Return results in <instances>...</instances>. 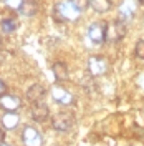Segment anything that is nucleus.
Returning <instances> with one entry per match:
<instances>
[{
  "mask_svg": "<svg viewBox=\"0 0 144 146\" xmlns=\"http://www.w3.org/2000/svg\"><path fill=\"white\" fill-rule=\"evenodd\" d=\"M50 95L56 103H60L63 106H70V105L75 103V96L71 95V91L66 90L63 85H53L50 88Z\"/></svg>",
  "mask_w": 144,
  "mask_h": 146,
  "instance_id": "3",
  "label": "nucleus"
},
{
  "mask_svg": "<svg viewBox=\"0 0 144 146\" xmlns=\"http://www.w3.org/2000/svg\"><path fill=\"white\" fill-rule=\"evenodd\" d=\"M52 72H53L56 82H66L70 78V73H68V66L63 62H55L52 66Z\"/></svg>",
  "mask_w": 144,
  "mask_h": 146,
  "instance_id": "12",
  "label": "nucleus"
},
{
  "mask_svg": "<svg viewBox=\"0 0 144 146\" xmlns=\"http://www.w3.org/2000/svg\"><path fill=\"white\" fill-rule=\"evenodd\" d=\"M18 12L22 15H25V17H33L38 12V3L35 0H23V3H22V7H20Z\"/></svg>",
  "mask_w": 144,
  "mask_h": 146,
  "instance_id": "14",
  "label": "nucleus"
},
{
  "mask_svg": "<svg viewBox=\"0 0 144 146\" xmlns=\"http://www.w3.org/2000/svg\"><path fill=\"white\" fill-rule=\"evenodd\" d=\"M126 35V23L123 20H113L108 23L106 28V42L109 43H118L119 40H123Z\"/></svg>",
  "mask_w": 144,
  "mask_h": 146,
  "instance_id": "2",
  "label": "nucleus"
},
{
  "mask_svg": "<svg viewBox=\"0 0 144 146\" xmlns=\"http://www.w3.org/2000/svg\"><path fill=\"white\" fill-rule=\"evenodd\" d=\"M0 25H2V30H3L5 33H12V32H15L17 27H18V23H17L15 18H3Z\"/></svg>",
  "mask_w": 144,
  "mask_h": 146,
  "instance_id": "16",
  "label": "nucleus"
},
{
  "mask_svg": "<svg viewBox=\"0 0 144 146\" xmlns=\"http://www.w3.org/2000/svg\"><path fill=\"white\" fill-rule=\"evenodd\" d=\"M3 2H5L7 7H10V9H13V10H20L22 3H23V0H3Z\"/></svg>",
  "mask_w": 144,
  "mask_h": 146,
  "instance_id": "18",
  "label": "nucleus"
},
{
  "mask_svg": "<svg viewBox=\"0 0 144 146\" xmlns=\"http://www.w3.org/2000/svg\"><path fill=\"white\" fill-rule=\"evenodd\" d=\"M30 115H32V118L35 119V121H38V123H43V121H46V119H48V116H50V110H48V106H46L45 103L38 101V103H33Z\"/></svg>",
  "mask_w": 144,
  "mask_h": 146,
  "instance_id": "10",
  "label": "nucleus"
},
{
  "mask_svg": "<svg viewBox=\"0 0 144 146\" xmlns=\"http://www.w3.org/2000/svg\"><path fill=\"white\" fill-rule=\"evenodd\" d=\"M81 10L73 5L71 0H61L53 7V17L60 22H75L80 18Z\"/></svg>",
  "mask_w": 144,
  "mask_h": 146,
  "instance_id": "1",
  "label": "nucleus"
},
{
  "mask_svg": "<svg viewBox=\"0 0 144 146\" xmlns=\"http://www.w3.org/2000/svg\"><path fill=\"white\" fill-rule=\"evenodd\" d=\"M20 123V116L17 115V111H7L3 116H2V125L7 129H15Z\"/></svg>",
  "mask_w": 144,
  "mask_h": 146,
  "instance_id": "13",
  "label": "nucleus"
},
{
  "mask_svg": "<svg viewBox=\"0 0 144 146\" xmlns=\"http://www.w3.org/2000/svg\"><path fill=\"white\" fill-rule=\"evenodd\" d=\"M22 141L23 146H42L43 145V136L35 126H25L22 131Z\"/></svg>",
  "mask_w": 144,
  "mask_h": 146,
  "instance_id": "6",
  "label": "nucleus"
},
{
  "mask_svg": "<svg viewBox=\"0 0 144 146\" xmlns=\"http://www.w3.org/2000/svg\"><path fill=\"white\" fill-rule=\"evenodd\" d=\"M0 146H7V145H3V143H2V145H0Z\"/></svg>",
  "mask_w": 144,
  "mask_h": 146,
  "instance_id": "23",
  "label": "nucleus"
},
{
  "mask_svg": "<svg viewBox=\"0 0 144 146\" xmlns=\"http://www.w3.org/2000/svg\"><path fill=\"white\" fill-rule=\"evenodd\" d=\"M3 139H5V135H3V131H2V129H0V145H2V143H3Z\"/></svg>",
  "mask_w": 144,
  "mask_h": 146,
  "instance_id": "21",
  "label": "nucleus"
},
{
  "mask_svg": "<svg viewBox=\"0 0 144 146\" xmlns=\"http://www.w3.org/2000/svg\"><path fill=\"white\" fill-rule=\"evenodd\" d=\"M106 22H93L88 27V38L94 45H101L103 42H106Z\"/></svg>",
  "mask_w": 144,
  "mask_h": 146,
  "instance_id": "4",
  "label": "nucleus"
},
{
  "mask_svg": "<svg viewBox=\"0 0 144 146\" xmlns=\"http://www.w3.org/2000/svg\"><path fill=\"white\" fill-rule=\"evenodd\" d=\"M137 3H139L137 0H123L118 9L119 20H123V22L133 20V17L136 15V10H137Z\"/></svg>",
  "mask_w": 144,
  "mask_h": 146,
  "instance_id": "8",
  "label": "nucleus"
},
{
  "mask_svg": "<svg viewBox=\"0 0 144 146\" xmlns=\"http://www.w3.org/2000/svg\"><path fill=\"white\" fill-rule=\"evenodd\" d=\"M75 123V116L71 113H58L55 115L53 119H52V128L56 129V131H68L70 128L73 126Z\"/></svg>",
  "mask_w": 144,
  "mask_h": 146,
  "instance_id": "7",
  "label": "nucleus"
},
{
  "mask_svg": "<svg viewBox=\"0 0 144 146\" xmlns=\"http://www.w3.org/2000/svg\"><path fill=\"white\" fill-rule=\"evenodd\" d=\"M73 2V5L76 7V9H80V10H85L88 5H90V0H71Z\"/></svg>",
  "mask_w": 144,
  "mask_h": 146,
  "instance_id": "19",
  "label": "nucleus"
},
{
  "mask_svg": "<svg viewBox=\"0 0 144 146\" xmlns=\"http://www.w3.org/2000/svg\"><path fill=\"white\" fill-rule=\"evenodd\" d=\"M134 53L137 58L144 60V40H137V43L134 46Z\"/></svg>",
  "mask_w": 144,
  "mask_h": 146,
  "instance_id": "17",
  "label": "nucleus"
},
{
  "mask_svg": "<svg viewBox=\"0 0 144 146\" xmlns=\"http://www.w3.org/2000/svg\"><path fill=\"white\" fill-rule=\"evenodd\" d=\"M137 2H139V3H144V0H137Z\"/></svg>",
  "mask_w": 144,
  "mask_h": 146,
  "instance_id": "22",
  "label": "nucleus"
},
{
  "mask_svg": "<svg viewBox=\"0 0 144 146\" xmlns=\"http://www.w3.org/2000/svg\"><path fill=\"white\" fill-rule=\"evenodd\" d=\"M46 95V90L40 85V83H35L32 85L27 90V100L32 101V103H38V101L43 100V96Z\"/></svg>",
  "mask_w": 144,
  "mask_h": 146,
  "instance_id": "11",
  "label": "nucleus"
},
{
  "mask_svg": "<svg viewBox=\"0 0 144 146\" xmlns=\"http://www.w3.org/2000/svg\"><path fill=\"white\" fill-rule=\"evenodd\" d=\"M109 70V63L103 56H91L88 60V73L91 76H101L106 75Z\"/></svg>",
  "mask_w": 144,
  "mask_h": 146,
  "instance_id": "5",
  "label": "nucleus"
},
{
  "mask_svg": "<svg viewBox=\"0 0 144 146\" xmlns=\"http://www.w3.org/2000/svg\"><path fill=\"white\" fill-rule=\"evenodd\" d=\"M90 5L91 9L98 13H104L111 9V2L109 0H90Z\"/></svg>",
  "mask_w": 144,
  "mask_h": 146,
  "instance_id": "15",
  "label": "nucleus"
},
{
  "mask_svg": "<svg viewBox=\"0 0 144 146\" xmlns=\"http://www.w3.org/2000/svg\"><path fill=\"white\" fill-rule=\"evenodd\" d=\"M5 90H7V88H5V83L0 80V96H2V95H5Z\"/></svg>",
  "mask_w": 144,
  "mask_h": 146,
  "instance_id": "20",
  "label": "nucleus"
},
{
  "mask_svg": "<svg viewBox=\"0 0 144 146\" xmlns=\"http://www.w3.org/2000/svg\"><path fill=\"white\" fill-rule=\"evenodd\" d=\"M22 106V100L15 96V95H2L0 96V110H3L5 113L7 111H17Z\"/></svg>",
  "mask_w": 144,
  "mask_h": 146,
  "instance_id": "9",
  "label": "nucleus"
}]
</instances>
